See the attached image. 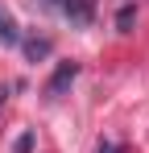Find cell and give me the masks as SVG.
I'll list each match as a JSON object with an SVG mask.
<instances>
[{
    "instance_id": "cell-1",
    "label": "cell",
    "mask_w": 149,
    "mask_h": 153,
    "mask_svg": "<svg viewBox=\"0 0 149 153\" xmlns=\"http://www.w3.org/2000/svg\"><path fill=\"white\" fill-rule=\"evenodd\" d=\"M42 8L62 13L71 25H91L95 21V0H42Z\"/></svg>"
},
{
    "instance_id": "cell-2",
    "label": "cell",
    "mask_w": 149,
    "mask_h": 153,
    "mask_svg": "<svg viewBox=\"0 0 149 153\" xmlns=\"http://www.w3.org/2000/svg\"><path fill=\"white\" fill-rule=\"evenodd\" d=\"M74 79H79V62H58V71L46 83V100H62V91L71 87Z\"/></svg>"
},
{
    "instance_id": "cell-3",
    "label": "cell",
    "mask_w": 149,
    "mask_h": 153,
    "mask_svg": "<svg viewBox=\"0 0 149 153\" xmlns=\"http://www.w3.org/2000/svg\"><path fill=\"white\" fill-rule=\"evenodd\" d=\"M21 50H25L29 62H37V58H46V54L54 50V42H50V37H21Z\"/></svg>"
},
{
    "instance_id": "cell-4",
    "label": "cell",
    "mask_w": 149,
    "mask_h": 153,
    "mask_svg": "<svg viewBox=\"0 0 149 153\" xmlns=\"http://www.w3.org/2000/svg\"><path fill=\"white\" fill-rule=\"evenodd\" d=\"M0 42L4 46H21V29L13 25V17H4V13H0Z\"/></svg>"
},
{
    "instance_id": "cell-5",
    "label": "cell",
    "mask_w": 149,
    "mask_h": 153,
    "mask_svg": "<svg viewBox=\"0 0 149 153\" xmlns=\"http://www.w3.org/2000/svg\"><path fill=\"white\" fill-rule=\"evenodd\" d=\"M133 21H137V8H133V4H124L120 13H116V25H120V33H128V29H133Z\"/></svg>"
},
{
    "instance_id": "cell-6",
    "label": "cell",
    "mask_w": 149,
    "mask_h": 153,
    "mask_svg": "<svg viewBox=\"0 0 149 153\" xmlns=\"http://www.w3.org/2000/svg\"><path fill=\"white\" fill-rule=\"evenodd\" d=\"M29 149H33V137H29V132H25L21 141H17V153H29Z\"/></svg>"
}]
</instances>
